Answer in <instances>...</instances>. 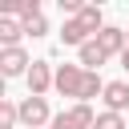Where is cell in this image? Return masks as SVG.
I'll return each instance as SVG.
<instances>
[{"instance_id":"obj_15","label":"cell","mask_w":129,"mask_h":129,"mask_svg":"<svg viewBox=\"0 0 129 129\" xmlns=\"http://www.w3.org/2000/svg\"><path fill=\"white\" fill-rule=\"evenodd\" d=\"M121 69H125V73H129V48H125V52H121Z\"/></svg>"},{"instance_id":"obj_11","label":"cell","mask_w":129,"mask_h":129,"mask_svg":"<svg viewBox=\"0 0 129 129\" xmlns=\"http://www.w3.org/2000/svg\"><path fill=\"white\" fill-rule=\"evenodd\" d=\"M105 85H109V81H101V73H89V69H85V85H81V101H85V105H93V97H101V93H105Z\"/></svg>"},{"instance_id":"obj_8","label":"cell","mask_w":129,"mask_h":129,"mask_svg":"<svg viewBox=\"0 0 129 129\" xmlns=\"http://www.w3.org/2000/svg\"><path fill=\"white\" fill-rule=\"evenodd\" d=\"M101 101H105L109 113H125L129 109V81H109L105 93H101Z\"/></svg>"},{"instance_id":"obj_13","label":"cell","mask_w":129,"mask_h":129,"mask_svg":"<svg viewBox=\"0 0 129 129\" xmlns=\"http://www.w3.org/2000/svg\"><path fill=\"white\" fill-rule=\"evenodd\" d=\"M93 129H129V125H125V117H121V113H109V109H105V113H97Z\"/></svg>"},{"instance_id":"obj_6","label":"cell","mask_w":129,"mask_h":129,"mask_svg":"<svg viewBox=\"0 0 129 129\" xmlns=\"http://www.w3.org/2000/svg\"><path fill=\"white\" fill-rule=\"evenodd\" d=\"M28 69H32V60L24 48H0V73L4 77H28Z\"/></svg>"},{"instance_id":"obj_14","label":"cell","mask_w":129,"mask_h":129,"mask_svg":"<svg viewBox=\"0 0 129 129\" xmlns=\"http://www.w3.org/2000/svg\"><path fill=\"white\" fill-rule=\"evenodd\" d=\"M24 36H32V40H36V36H48V20H44V16L28 20V24H24Z\"/></svg>"},{"instance_id":"obj_10","label":"cell","mask_w":129,"mask_h":129,"mask_svg":"<svg viewBox=\"0 0 129 129\" xmlns=\"http://www.w3.org/2000/svg\"><path fill=\"white\" fill-rule=\"evenodd\" d=\"M24 40V24L16 16H0V48H20Z\"/></svg>"},{"instance_id":"obj_5","label":"cell","mask_w":129,"mask_h":129,"mask_svg":"<svg viewBox=\"0 0 129 129\" xmlns=\"http://www.w3.org/2000/svg\"><path fill=\"white\" fill-rule=\"evenodd\" d=\"M97 44L105 48V56H121V52L129 48V32L117 28V24H105V28L97 32Z\"/></svg>"},{"instance_id":"obj_7","label":"cell","mask_w":129,"mask_h":129,"mask_svg":"<svg viewBox=\"0 0 129 129\" xmlns=\"http://www.w3.org/2000/svg\"><path fill=\"white\" fill-rule=\"evenodd\" d=\"M89 40H97V36L89 32V24H85V20H77V16H73V20H64V24H60V44L81 48V44H89Z\"/></svg>"},{"instance_id":"obj_3","label":"cell","mask_w":129,"mask_h":129,"mask_svg":"<svg viewBox=\"0 0 129 129\" xmlns=\"http://www.w3.org/2000/svg\"><path fill=\"white\" fill-rule=\"evenodd\" d=\"M28 97H44L48 89H56V69L48 64V60H32V69H28Z\"/></svg>"},{"instance_id":"obj_2","label":"cell","mask_w":129,"mask_h":129,"mask_svg":"<svg viewBox=\"0 0 129 129\" xmlns=\"http://www.w3.org/2000/svg\"><path fill=\"white\" fill-rule=\"evenodd\" d=\"M93 121H97V113H93V105H85V101H77V105H69V109H60V113L52 117V125H48V129H93Z\"/></svg>"},{"instance_id":"obj_12","label":"cell","mask_w":129,"mask_h":129,"mask_svg":"<svg viewBox=\"0 0 129 129\" xmlns=\"http://www.w3.org/2000/svg\"><path fill=\"white\" fill-rule=\"evenodd\" d=\"M16 125H20V105L4 97L0 101V129H16Z\"/></svg>"},{"instance_id":"obj_1","label":"cell","mask_w":129,"mask_h":129,"mask_svg":"<svg viewBox=\"0 0 129 129\" xmlns=\"http://www.w3.org/2000/svg\"><path fill=\"white\" fill-rule=\"evenodd\" d=\"M52 109H48V97H24L20 101V125L24 129H44V125H52Z\"/></svg>"},{"instance_id":"obj_9","label":"cell","mask_w":129,"mask_h":129,"mask_svg":"<svg viewBox=\"0 0 129 129\" xmlns=\"http://www.w3.org/2000/svg\"><path fill=\"white\" fill-rule=\"evenodd\" d=\"M109 56H105V48L97 44V40H89V44H81L77 48V64L81 69H89V73H101V64H105Z\"/></svg>"},{"instance_id":"obj_4","label":"cell","mask_w":129,"mask_h":129,"mask_svg":"<svg viewBox=\"0 0 129 129\" xmlns=\"http://www.w3.org/2000/svg\"><path fill=\"white\" fill-rule=\"evenodd\" d=\"M81 85H85V69L81 64H56V93L60 97H77L81 101Z\"/></svg>"}]
</instances>
